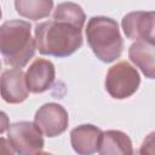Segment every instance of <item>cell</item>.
I'll return each instance as SVG.
<instances>
[{
  "mask_svg": "<svg viewBox=\"0 0 155 155\" xmlns=\"http://www.w3.org/2000/svg\"><path fill=\"white\" fill-rule=\"evenodd\" d=\"M35 46L28 22L13 19L0 25V53L7 65L24 67L34 56Z\"/></svg>",
  "mask_w": 155,
  "mask_h": 155,
  "instance_id": "cell-1",
  "label": "cell"
},
{
  "mask_svg": "<svg viewBox=\"0 0 155 155\" xmlns=\"http://www.w3.org/2000/svg\"><path fill=\"white\" fill-rule=\"evenodd\" d=\"M35 45L42 54L70 56L82 45L81 29L54 21L42 22L35 27Z\"/></svg>",
  "mask_w": 155,
  "mask_h": 155,
  "instance_id": "cell-2",
  "label": "cell"
},
{
  "mask_svg": "<svg viewBox=\"0 0 155 155\" xmlns=\"http://www.w3.org/2000/svg\"><path fill=\"white\" fill-rule=\"evenodd\" d=\"M86 38L93 53L102 62L110 63L120 57L124 41L117 23L108 17H92L86 27Z\"/></svg>",
  "mask_w": 155,
  "mask_h": 155,
  "instance_id": "cell-3",
  "label": "cell"
},
{
  "mask_svg": "<svg viewBox=\"0 0 155 155\" xmlns=\"http://www.w3.org/2000/svg\"><path fill=\"white\" fill-rule=\"evenodd\" d=\"M139 82L140 79L138 71L128 62L122 61L108 70L105 88L113 98L124 99L137 91Z\"/></svg>",
  "mask_w": 155,
  "mask_h": 155,
  "instance_id": "cell-4",
  "label": "cell"
},
{
  "mask_svg": "<svg viewBox=\"0 0 155 155\" xmlns=\"http://www.w3.org/2000/svg\"><path fill=\"white\" fill-rule=\"evenodd\" d=\"M8 140L18 155H36L44 148V139L39 128L27 121H21L8 127Z\"/></svg>",
  "mask_w": 155,
  "mask_h": 155,
  "instance_id": "cell-5",
  "label": "cell"
},
{
  "mask_svg": "<svg viewBox=\"0 0 155 155\" xmlns=\"http://www.w3.org/2000/svg\"><path fill=\"white\" fill-rule=\"evenodd\" d=\"M34 125L47 137H56L68 127L67 110L56 103L44 104L35 114Z\"/></svg>",
  "mask_w": 155,
  "mask_h": 155,
  "instance_id": "cell-6",
  "label": "cell"
},
{
  "mask_svg": "<svg viewBox=\"0 0 155 155\" xmlns=\"http://www.w3.org/2000/svg\"><path fill=\"white\" fill-rule=\"evenodd\" d=\"M154 12L136 11L122 18V29L128 39L154 44Z\"/></svg>",
  "mask_w": 155,
  "mask_h": 155,
  "instance_id": "cell-7",
  "label": "cell"
},
{
  "mask_svg": "<svg viewBox=\"0 0 155 155\" xmlns=\"http://www.w3.org/2000/svg\"><path fill=\"white\" fill-rule=\"evenodd\" d=\"M25 75L21 69H7L0 76V94L7 103H21L28 97Z\"/></svg>",
  "mask_w": 155,
  "mask_h": 155,
  "instance_id": "cell-8",
  "label": "cell"
},
{
  "mask_svg": "<svg viewBox=\"0 0 155 155\" xmlns=\"http://www.w3.org/2000/svg\"><path fill=\"white\" fill-rule=\"evenodd\" d=\"M54 81V65L44 58H38L25 73V84L28 91L41 93L48 90Z\"/></svg>",
  "mask_w": 155,
  "mask_h": 155,
  "instance_id": "cell-9",
  "label": "cell"
},
{
  "mask_svg": "<svg viewBox=\"0 0 155 155\" xmlns=\"http://www.w3.org/2000/svg\"><path fill=\"white\" fill-rule=\"evenodd\" d=\"M102 131L93 125H81L70 133L73 149L79 155H92L98 150Z\"/></svg>",
  "mask_w": 155,
  "mask_h": 155,
  "instance_id": "cell-10",
  "label": "cell"
},
{
  "mask_svg": "<svg viewBox=\"0 0 155 155\" xmlns=\"http://www.w3.org/2000/svg\"><path fill=\"white\" fill-rule=\"evenodd\" d=\"M99 155H132V142L130 137L121 132L110 130L102 133L98 147Z\"/></svg>",
  "mask_w": 155,
  "mask_h": 155,
  "instance_id": "cell-11",
  "label": "cell"
},
{
  "mask_svg": "<svg viewBox=\"0 0 155 155\" xmlns=\"http://www.w3.org/2000/svg\"><path fill=\"white\" fill-rule=\"evenodd\" d=\"M131 61L143 71V74L153 79L155 73V54H154V44L148 41H136L131 45L128 51Z\"/></svg>",
  "mask_w": 155,
  "mask_h": 155,
  "instance_id": "cell-12",
  "label": "cell"
},
{
  "mask_svg": "<svg viewBox=\"0 0 155 155\" xmlns=\"http://www.w3.org/2000/svg\"><path fill=\"white\" fill-rule=\"evenodd\" d=\"M53 21L71 25L78 29H82L85 23V13L78 4L62 2L54 10Z\"/></svg>",
  "mask_w": 155,
  "mask_h": 155,
  "instance_id": "cell-13",
  "label": "cell"
},
{
  "mask_svg": "<svg viewBox=\"0 0 155 155\" xmlns=\"http://www.w3.org/2000/svg\"><path fill=\"white\" fill-rule=\"evenodd\" d=\"M15 6L21 16L38 21L50 15L53 2L51 0H17Z\"/></svg>",
  "mask_w": 155,
  "mask_h": 155,
  "instance_id": "cell-14",
  "label": "cell"
},
{
  "mask_svg": "<svg viewBox=\"0 0 155 155\" xmlns=\"http://www.w3.org/2000/svg\"><path fill=\"white\" fill-rule=\"evenodd\" d=\"M0 155H13L11 144L5 138L1 137H0Z\"/></svg>",
  "mask_w": 155,
  "mask_h": 155,
  "instance_id": "cell-15",
  "label": "cell"
},
{
  "mask_svg": "<svg viewBox=\"0 0 155 155\" xmlns=\"http://www.w3.org/2000/svg\"><path fill=\"white\" fill-rule=\"evenodd\" d=\"M8 127H10V121L7 115L4 111H0V133L5 132Z\"/></svg>",
  "mask_w": 155,
  "mask_h": 155,
  "instance_id": "cell-16",
  "label": "cell"
},
{
  "mask_svg": "<svg viewBox=\"0 0 155 155\" xmlns=\"http://www.w3.org/2000/svg\"><path fill=\"white\" fill-rule=\"evenodd\" d=\"M132 155H144V154H142L139 150H137V151H134V153H132Z\"/></svg>",
  "mask_w": 155,
  "mask_h": 155,
  "instance_id": "cell-17",
  "label": "cell"
},
{
  "mask_svg": "<svg viewBox=\"0 0 155 155\" xmlns=\"http://www.w3.org/2000/svg\"><path fill=\"white\" fill-rule=\"evenodd\" d=\"M36 155H52V154H50V153H39Z\"/></svg>",
  "mask_w": 155,
  "mask_h": 155,
  "instance_id": "cell-18",
  "label": "cell"
},
{
  "mask_svg": "<svg viewBox=\"0 0 155 155\" xmlns=\"http://www.w3.org/2000/svg\"><path fill=\"white\" fill-rule=\"evenodd\" d=\"M0 18H1V8H0Z\"/></svg>",
  "mask_w": 155,
  "mask_h": 155,
  "instance_id": "cell-19",
  "label": "cell"
},
{
  "mask_svg": "<svg viewBox=\"0 0 155 155\" xmlns=\"http://www.w3.org/2000/svg\"><path fill=\"white\" fill-rule=\"evenodd\" d=\"M0 68H1V63H0Z\"/></svg>",
  "mask_w": 155,
  "mask_h": 155,
  "instance_id": "cell-20",
  "label": "cell"
}]
</instances>
